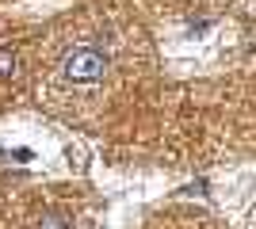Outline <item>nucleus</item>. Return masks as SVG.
Segmentation results:
<instances>
[{
  "label": "nucleus",
  "mask_w": 256,
  "mask_h": 229,
  "mask_svg": "<svg viewBox=\"0 0 256 229\" xmlns=\"http://www.w3.org/2000/svg\"><path fill=\"white\" fill-rule=\"evenodd\" d=\"M38 229H69V222H65V214H42V218H38Z\"/></svg>",
  "instance_id": "f03ea898"
},
{
  "label": "nucleus",
  "mask_w": 256,
  "mask_h": 229,
  "mask_svg": "<svg viewBox=\"0 0 256 229\" xmlns=\"http://www.w3.org/2000/svg\"><path fill=\"white\" fill-rule=\"evenodd\" d=\"M62 73H65V80H73V84H92V80H100V76L107 73V54L96 50V46H76V50L65 54Z\"/></svg>",
  "instance_id": "f257e3e1"
},
{
  "label": "nucleus",
  "mask_w": 256,
  "mask_h": 229,
  "mask_svg": "<svg viewBox=\"0 0 256 229\" xmlns=\"http://www.w3.org/2000/svg\"><path fill=\"white\" fill-rule=\"evenodd\" d=\"M12 73H16V54L0 50V76H12Z\"/></svg>",
  "instance_id": "7ed1b4c3"
}]
</instances>
